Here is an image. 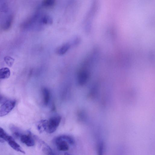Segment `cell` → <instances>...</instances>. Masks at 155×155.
Here are the masks:
<instances>
[{
    "instance_id": "4",
    "label": "cell",
    "mask_w": 155,
    "mask_h": 155,
    "mask_svg": "<svg viewBox=\"0 0 155 155\" xmlns=\"http://www.w3.org/2000/svg\"><path fill=\"white\" fill-rule=\"evenodd\" d=\"M89 76V72L86 68H84L80 70L77 77L78 83L81 85H85L87 81Z\"/></svg>"
},
{
    "instance_id": "10",
    "label": "cell",
    "mask_w": 155,
    "mask_h": 155,
    "mask_svg": "<svg viewBox=\"0 0 155 155\" xmlns=\"http://www.w3.org/2000/svg\"><path fill=\"white\" fill-rule=\"evenodd\" d=\"M13 20V16L10 15L6 18L3 23V27L4 30H8L11 27Z\"/></svg>"
},
{
    "instance_id": "13",
    "label": "cell",
    "mask_w": 155,
    "mask_h": 155,
    "mask_svg": "<svg viewBox=\"0 0 155 155\" xmlns=\"http://www.w3.org/2000/svg\"><path fill=\"white\" fill-rule=\"evenodd\" d=\"M4 59L6 64L10 67L13 66L15 61L14 59L10 57H4Z\"/></svg>"
},
{
    "instance_id": "1",
    "label": "cell",
    "mask_w": 155,
    "mask_h": 155,
    "mask_svg": "<svg viewBox=\"0 0 155 155\" xmlns=\"http://www.w3.org/2000/svg\"><path fill=\"white\" fill-rule=\"evenodd\" d=\"M61 118L59 116L53 117L48 120L42 121V126L49 133L54 132L59 126Z\"/></svg>"
},
{
    "instance_id": "16",
    "label": "cell",
    "mask_w": 155,
    "mask_h": 155,
    "mask_svg": "<svg viewBox=\"0 0 155 155\" xmlns=\"http://www.w3.org/2000/svg\"><path fill=\"white\" fill-rule=\"evenodd\" d=\"M104 143L102 142L100 143L98 146V153L99 154L101 155L103 152L104 149Z\"/></svg>"
},
{
    "instance_id": "8",
    "label": "cell",
    "mask_w": 155,
    "mask_h": 155,
    "mask_svg": "<svg viewBox=\"0 0 155 155\" xmlns=\"http://www.w3.org/2000/svg\"><path fill=\"white\" fill-rule=\"evenodd\" d=\"M11 136L9 135L4 130L0 127V142L4 143L5 141L8 142L13 139Z\"/></svg>"
},
{
    "instance_id": "3",
    "label": "cell",
    "mask_w": 155,
    "mask_h": 155,
    "mask_svg": "<svg viewBox=\"0 0 155 155\" xmlns=\"http://www.w3.org/2000/svg\"><path fill=\"white\" fill-rule=\"evenodd\" d=\"M56 145L57 149L61 151H66L69 150V143L65 139L60 136L55 140Z\"/></svg>"
},
{
    "instance_id": "6",
    "label": "cell",
    "mask_w": 155,
    "mask_h": 155,
    "mask_svg": "<svg viewBox=\"0 0 155 155\" xmlns=\"http://www.w3.org/2000/svg\"><path fill=\"white\" fill-rule=\"evenodd\" d=\"M71 46V44L69 43H65L58 47L56 50V52L57 54L60 55H63L65 54Z\"/></svg>"
},
{
    "instance_id": "14",
    "label": "cell",
    "mask_w": 155,
    "mask_h": 155,
    "mask_svg": "<svg viewBox=\"0 0 155 155\" xmlns=\"http://www.w3.org/2000/svg\"><path fill=\"white\" fill-rule=\"evenodd\" d=\"M61 136L66 141L68 142V143L70 144L73 145L74 144L75 141H74V139L71 136L67 135H61Z\"/></svg>"
},
{
    "instance_id": "5",
    "label": "cell",
    "mask_w": 155,
    "mask_h": 155,
    "mask_svg": "<svg viewBox=\"0 0 155 155\" xmlns=\"http://www.w3.org/2000/svg\"><path fill=\"white\" fill-rule=\"evenodd\" d=\"M19 139L23 143L25 144L27 146L32 147L35 145L34 140L30 132L27 135L22 134Z\"/></svg>"
},
{
    "instance_id": "12",
    "label": "cell",
    "mask_w": 155,
    "mask_h": 155,
    "mask_svg": "<svg viewBox=\"0 0 155 155\" xmlns=\"http://www.w3.org/2000/svg\"><path fill=\"white\" fill-rule=\"evenodd\" d=\"M8 10V8L7 1L0 0V11L6 13Z\"/></svg>"
},
{
    "instance_id": "15",
    "label": "cell",
    "mask_w": 155,
    "mask_h": 155,
    "mask_svg": "<svg viewBox=\"0 0 155 155\" xmlns=\"http://www.w3.org/2000/svg\"><path fill=\"white\" fill-rule=\"evenodd\" d=\"M54 3V0H44L43 4L46 7H51L53 5Z\"/></svg>"
},
{
    "instance_id": "9",
    "label": "cell",
    "mask_w": 155,
    "mask_h": 155,
    "mask_svg": "<svg viewBox=\"0 0 155 155\" xmlns=\"http://www.w3.org/2000/svg\"><path fill=\"white\" fill-rule=\"evenodd\" d=\"M8 142L10 147L15 151L24 154L25 153L20 146L13 139L9 141Z\"/></svg>"
},
{
    "instance_id": "17",
    "label": "cell",
    "mask_w": 155,
    "mask_h": 155,
    "mask_svg": "<svg viewBox=\"0 0 155 155\" xmlns=\"http://www.w3.org/2000/svg\"><path fill=\"white\" fill-rule=\"evenodd\" d=\"M80 40L79 38H76L74 39L72 41V44L73 45L76 46L79 44L80 42Z\"/></svg>"
},
{
    "instance_id": "11",
    "label": "cell",
    "mask_w": 155,
    "mask_h": 155,
    "mask_svg": "<svg viewBox=\"0 0 155 155\" xmlns=\"http://www.w3.org/2000/svg\"><path fill=\"white\" fill-rule=\"evenodd\" d=\"M10 75V71L8 68H4L0 69V79H8Z\"/></svg>"
},
{
    "instance_id": "2",
    "label": "cell",
    "mask_w": 155,
    "mask_h": 155,
    "mask_svg": "<svg viewBox=\"0 0 155 155\" xmlns=\"http://www.w3.org/2000/svg\"><path fill=\"white\" fill-rule=\"evenodd\" d=\"M16 101L15 100H6L0 107V117L8 115L14 108Z\"/></svg>"
},
{
    "instance_id": "7",
    "label": "cell",
    "mask_w": 155,
    "mask_h": 155,
    "mask_svg": "<svg viewBox=\"0 0 155 155\" xmlns=\"http://www.w3.org/2000/svg\"><path fill=\"white\" fill-rule=\"evenodd\" d=\"M43 96V103L45 106H47L50 101V93L49 90L46 88H44L42 90Z\"/></svg>"
},
{
    "instance_id": "18",
    "label": "cell",
    "mask_w": 155,
    "mask_h": 155,
    "mask_svg": "<svg viewBox=\"0 0 155 155\" xmlns=\"http://www.w3.org/2000/svg\"><path fill=\"white\" fill-rule=\"evenodd\" d=\"M5 99L2 96L0 95V103L3 102H5Z\"/></svg>"
}]
</instances>
